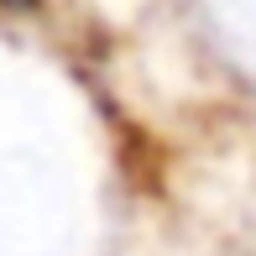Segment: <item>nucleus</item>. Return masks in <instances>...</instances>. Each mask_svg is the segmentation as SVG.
Returning <instances> with one entry per match:
<instances>
[{"mask_svg": "<svg viewBox=\"0 0 256 256\" xmlns=\"http://www.w3.org/2000/svg\"><path fill=\"white\" fill-rule=\"evenodd\" d=\"M26 6H32V0H26Z\"/></svg>", "mask_w": 256, "mask_h": 256, "instance_id": "f257e3e1", "label": "nucleus"}]
</instances>
